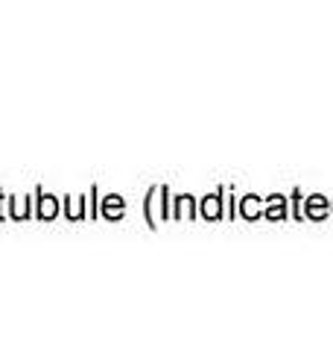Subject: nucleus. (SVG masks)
Listing matches in <instances>:
<instances>
[{
	"instance_id": "nucleus-1",
	"label": "nucleus",
	"mask_w": 333,
	"mask_h": 351,
	"mask_svg": "<svg viewBox=\"0 0 333 351\" xmlns=\"http://www.w3.org/2000/svg\"><path fill=\"white\" fill-rule=\"evenodd\" d=\"M103 214L111 217V219H117L120 214H123V202H120V196H108V199L103 202Z\"/></svg>"
},
{
	"instance_id": "nucleus-2",
	"label": "nucleus",
	"mask_w": 333,
	"mask_h": 351,
	"mask_svg": "<svg viewBox=\"0 0 333 351\" xmlns=\"http://www.w3.org/2000/svg\"><path fill=\"white\" fill-rule=\"evenodd\" d=\"M202 214L208 219H217L222 214V205H219V196H208V199L202 202Z\"/></svg>"
},
{
	"instance_id": "nucleus-3",
	"label": "nucleus",
	"mask_w": 333,
	"mask_h": 351,
	"mask_svg": "<svg viewBox=\"0 0 333 351\" xmlns=\"http://www.w3.org/2000/svg\"><path fill=\"white\" fill-rule=\"evenodd\" d=\"M307 214L310 217H325L328 214L325 199H321V196H310V199H307Z\"/></svg>"
},
{
	"instance_id": "nucleus-4",
	"label": "nucleus",
	"mask_w": 333,
	"mask_h": 351,
	"mask_svg": "<svg viewBox=\"0 0 333 351\" xmlns=\"http://www.w3.org/2000/svg\"><path fill=\"white\" fill-rule=\"evenodd\" d=\"M56 214H59V208H56V199H53V196H44V199H41V217H44V219H53Z\"/></svg>"
},
{
	"instance_id": "nucleus-5",
	"label": "nucleus",
	"mask_w": 333,
	"mask_h": 351,
	"mask_svg": "<svg viewBox=\"0 0 333 351\" xmlns=\"http://www.w3.org/2000/svg\"><path fill=\"white\" fill-rule=\"evenodd\" d=\"M243 214H246V217H258L260 214L258 199H246V202H243Z\"/></svg>"
}]
</instances>
